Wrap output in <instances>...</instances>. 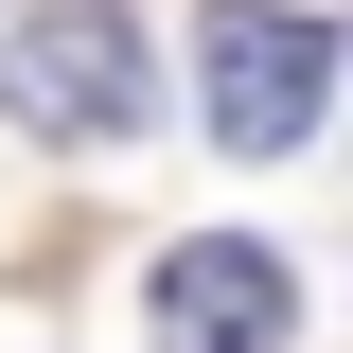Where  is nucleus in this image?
I'll list each match as a JSON object with an SVG mask.
<instances>
[{
    "mask_svg": "<svg viewBox=\"0 0 353 353\" xmlns=\"http://www.w3.org/2000/svg\"><path fill=\"white\" fill-rule=\"evenodd\" d=\"M141 336L159 353H301V265L265 230H194L141 265Z\"/></svg>",
    "mask_w": 353,
    "mask_h": 353,
    "instance_id": "nucleus-3",
    "label": "nucleus"
},
{
    "mask_svg": "<svg viewBox=\"0 0 353 353\" xmlns=\"http://www.w3.org/2000/svg\"><path fill=\"white\" fill-rule=\"evenodd\" d=\"M0 124L141 141V18L124 0H0Z\"/></svg>",
    "mask_w": 353,
    "mask_h": 353,
    "instance_id": "nucleus-1",
    "label": "nucleus"
},
{
    "mask_svg": "<svg viewBox=\"0 0 353 353\" xmlns=\"http://www.w3.org/2000/svg\"><path fill=\"white\" fill-rule=\"evenodd\" d=\"M194 106H212L230 159H301L318 106H336V36H318L301 0H212L194 18Z\"/></svg>",
    "mask_w": 353,
    "mask_h": 353,
    "instance_id": "nucleus-2",
    "label": "nucleus"
}]
</instances>
